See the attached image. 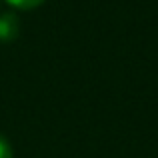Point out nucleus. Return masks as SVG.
Returning <instances> with one entry per match:
<instances>
[{
    "label": "nucleus",
    "mask_w": 158,
    "mask_h": 158,
    "mask_svg": "<svg viewBox=\"0 0 158 158\" xmlns=\"http://www.w3.org/2000/svg\"><path fill=\"white\" fill-rule=\"evenodd\" d=\"M20 34V22L16 14H0V42H12Z\"/></svg>",
    "instance_id": "f257e3e1"
},
{
    "label": "nucleus",
    "mask_w": 158,
    "mask_h": 158,
    "mask_svg": "<svg viewBox=\"0 0 158 158\" xmlns=\"http://www.w3.org/2000/svg\"><path fill=\"white\" fill-rule=\"evenodd\" d=\"M6 2L18 10H32V8H38L40 4H44L46 0H6Z\"/></svg>",
    "instance_id": "f03ea898"
},
{
    "label": "nucleus",
    "mask_w": 158,
    "mask_h": 158,
    "mask_svg": "<svg viewBox=\"0 0 158 158\" xmlns=\"http://www.w3.org/2000/svg\"><path fill=\"white\" fill-rule=\"evenodd\" d=\"M0 158H14V150L4 134H0Z\"/></svg>",
    "instance_id": "7ed1b4c3"
}]
</instances>
